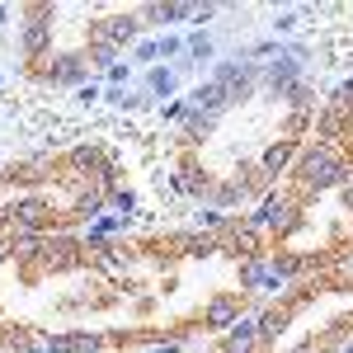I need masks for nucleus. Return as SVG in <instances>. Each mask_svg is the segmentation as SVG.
I'll list each match as a JSON object with an SVG mask.
<instances>
[{
    "mask_svg": "<svg viewBox=\"0 0 353 353\" xmlns=\"http://www.w3.org/2000/svg\"><path fill=\"white\" fill-rule=\"evenodd\" d=\"M259 259L278 278H316L353 264V170L311 137L297 165L254 208Z\"/></svg>",
    "mask_w": 353,
    "mask_h": 353,
    "instance_id": "obj_1",
    "label": "nucleus"
},
{
    "mask_svg": "<svg viewBox=\"0 0 353 353\" xmlns=\"http://www.w3.org/2000/svg\"><path fill=\"white\" fill-rule=\"evenodd\" d=\"M113 203H123V170L104 146L0 165V241L76 236Z\"/></svg>",
    "mask_w": 353,
    "mask_h": 353,
    "instance_id": "obj_2",
    "label": "nucleus"
}]
</instances>
